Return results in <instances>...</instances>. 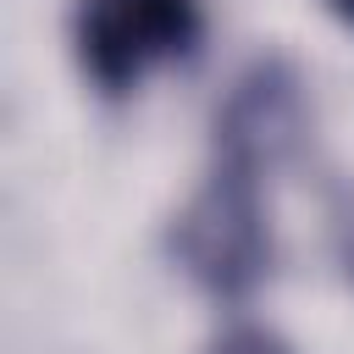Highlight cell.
Segmentation results:
<instances>
[{"label": "cell", "instance_id": "obj_1", "mask_svg": "<svg viewBox=\"0 0 354 354\" xmlns=\"http://www.w3.org/2000/svg\"><path fill=\"white\" fill-rule=\"evenodd\" d=\"M266 171L216 155L205 183L171 216V254L210 299H249L271 271Z\"/></svg>", "mask_w": 354, "mask_h": 354}, {"label": "cell", "instance_id": "obj_6", "mask_svg": "<svg viewBox=\"0 0 354 354\" xmlns=\"http://www.w3.org/2000/svg\"><path fill=\"white\" fill-rule=\"evenodd\" d=\"M348 266H354V249H348Z\"/></svg>", "mask_w": 354, "mask_h": 354}, {"label": "cell", "instance_id": "obj_4", "mask_svg": "<svg viewBox=\"0 0 354 354\" xmlns=\"http://www.w3.org/2000/svg\"><path fill=\"white\" fill-rule=\"evenodd\" d=\"M205 354H293L277 332H266V326H232V332H221Z\"/></svg>", "mask_w": 354, "mask_h": 354}, {"label": "cell", "instance_id": "obj_5", "mask_svg": "<svg viewBox=\"0 0 354 354\" xmlns=\"http://www.w3.org/2000/svg\"><path fill=\"white\" fill-rule=\"evenodd\" d=\"M326 6H332V11H337V17L348 22V28H354V0H326Z\"/></svg>", "mask_w": 354, "mask_h": 354}, {"label": "cell", "instance_id": "obj_3", "mask_svg": "<svg viewBox=\"0 0 354 354\" xmlns=\"http://www.w3.org/2000/svg\"><path fill=\"white\" fill-rule=\"evenodd\" d=\"M304 133V83L282 55H266L238 72L216 111V155L271 171Z\"/></svg>", "mask_w": 354, "mask_h": 354}, {"label": "cell", "instance_id": "obj_2", "mask_svg": "<svg viewBox=\"0 0 354 354\" xmlns=\"http://www.w3.org/2000/svg\"><path fill=\"white\" fill-rule=\"evenodd\" d=\"M77 61L100 94L138 88L155 66L183 61L205 39L199 0H77Z\"/></svg>", "mask_w": 354, "mask_h": 354}]
</instances>
